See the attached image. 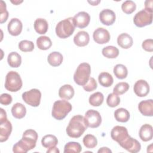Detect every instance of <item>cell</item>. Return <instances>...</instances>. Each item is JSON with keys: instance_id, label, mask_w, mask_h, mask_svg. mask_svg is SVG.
Masks as SVG:
<instances>
[{"instance_id": "cell-9", "label": "cell", "mask_w": 153, "mask_h": 153, "mask_svg": "<svg viewBox=\"0 0 153 153\" xmlns=\"http://www.w3.org/2000/svg\"><path fill=\"white\" fill-rule=\"evenodd\" d=\"M84 117L87 127L97 128L102 123L101 115L100 113L96 110H88L85 112Z\"/></svg>"}, {"instance_id": "cell-48", "label": "cell", "mask_w": 153, "mask_h": 153, "mask_svg": "<svg viewBox=\"0 0 153 153\" xmlns=\"http://www.w3.org/2000/svg\"><path fill=\"white\" fill-rule=\"evenodd\" d=\"M12 3H13V4H14L15 5H19L20 3H22L23 1H11Z\"/></svg>"}, {"instance_id": "cell-1", "label": "cell", "mask_w": 153, "mask_h": 153, "mask_svg": "<svg viewBox=\"0 0 153 153\" xmlns=\"http://www.w3.org/2000/svg\"><path fill=\"white\" fill-rule=\"evenodd\" d=\"M38 133L32 129H28L23 133L22 138L15 143L13 147V151L15 153H26L33 149L38 140Z\"/></svg>"}, {"instance_id": "cell-14", "label": "cell", "mask_w": 153, "mask_h": 153, "mask_svg": "<svg viewBox=\"0 0 153 153\" xmlns=\"http://www.w3.org/2000/svg\"><path fill=\"white\" fill-rule=\"evenodd\" d=\"M75 27L79 28H84L87 27L90 21V15L85 11H80L73 17Z\"/></svg>"}, {"instance_id": "cell-41", "label": "cell", "mask_w": 153, "mask_h": 153, "mask_svg": "<svg viewBox=\"0 0 153 153\" xmlns=\"http://www.w3.org/2000/svg\"><path fill=\"white\" fill-rule=\"evenodd\" d=\"M97 84L96 81L94 78L91 77L89 78L87 82L85 85H84L82 87L85 91L88 92H91L95 90L97 88Z\"/></svg>"}, {"instance_id": "cell-24", "label": "cell", "mask_w": 153, "mask_h": 153, "mask_svg": "<svg viewBox=\"0 0 153 153\" xmlns=\"http://www.w3.org/2000/svg\"><path fill=\"white\" fill-rule=\"evenodd\" d=\"M11 113L17 119L23 118L26 114V107L21 103H16L11 108Z\"/></svg>"}, {"instance_id": "cell-8", "label": "cell", "mask_w": 153, "mask_h": 153, "mask_svg": "<svg viewBox=\"0 0 153 153\" xmlns=\"http://www.w3.org/2000/svg\"><path fill=\"white\" fill-rule=\"evenodd\" d=\"M133 22L136 26L139 27L149 25L152 22V13L143 9L135 14Z\"/></svg>"}, {"instance_id": "cell-11", "label": "cell", "mask_w": 153, "mask_h": 153, "mask_svg": "<svg viewBox=\"0 0 153 153\" xmlns=\"http://www.w3.org/2000/svg\"><path fill=\"white\" fill-rule=\"evenodd\" d=\"M93 38L96 43L103 44L109 41L111 36L108 30L103 27H98L94 31Z\"/></svg>"}, {"instance_id": "cell-34", "label": "cell", "mask_w": 153, "mask_h": 153, "mask_svg": "<svg viewBox=\"0 0 153 153\" xmlns=\"http://www.w3.org/2000/svg\"><path fill=\"white\" fill-rule=\"evenodd\" d=\"M103 99V94L101 92L98 91L90 95L88 102L89 103L93 106H99L102 104Z\"/></svg>"}, {"instance_id": "cell-16", "label": "cell", "mask_w": 153, "mask_h": 153, "mask_svg": "<svg viewBox=\"0 0 153 153\" xmlns=\"http://www.w3.org/2000/svg\"><path fill=\"white\" fill-rule=\"evenodd\" d=\"M99 19L100 22L106 26H110L114 24L116 19L115 13L110 9H104L99 14Z\"/></svg>"}, {"instance_id": "cell-30", "label": "cell", "mask_w": 153, "mask_h": 153, "mask_svg": "<svg viewBox=\"0 0 153 153\" xmlns=\"http://www.w3.org/2000/svg\"><path fill=\"white\" fill-rule=\"evenodd\" d=\"M36 45L39 49L46 50L51 47L52 42L49 37L47 36H41L36 39Z\"/></svg>"}, {"instance_id": "cell-35", "label": "cell", "mask_w": 153, "mask_h": 153, "mask_svg": "<svg viewBox=\"0 0 153 153\" xmlns=\"http://www.w3.org/2000/svg\"><path fill=\"white\" fill-rule=\"evenodd\" d=\"M84 146L88 149H93L97 145V140L96 137L91 134H86L82 140Z\"/></svg>"}, {"instance_id": "cell-12", "label": "cell", "mask_w": 153, "mask_h": 153, "mask_svg": "<svg viewBox=\"0 0 153 153\" xmlns=\"http://www.w3.org/2000/svg\"><path fill=\"white\" fill-rule=\"evenodd\" d=\"M123 148L131 153H136L140 150V143L136 139L128 136L120 145Z\"/></svg>"}, {"instance_id": "cell-44", "label": "cell", "mask_w": 153, "mask_h": 153, "mask_svg": "<svg viewBox=\"0 0 153 153\" xmlns=\"http://www.w3.org/2000/svg\"><path fill=\"white\" fill-rule=\"evenodd\" d=\"M152 0H146L145 2V9L148 11L152 13Z\"/></svg>"}, {"instance_id": "cell-45", "label": "cell", "mask_w": 153, "mask_h": 153, "mask_svg": "<svg viewBox=\"0 0 153 153\" xmlns=\"http://www.w3.org/2000/svg\"><path fill=\"white\" fill-rule=\"evenodd\" d=\"M60 151L58 149V148L56 147V146H54L53 148H48V150L47 151V153H59Z\"/></svg>"}, {"instance_id": "cell-43", "label": "cell", "mask_w": 153, "mask_h": 153, "mask_svg": "<svg viewBox=\"0 0 153 153\" xmlns=\"http://www.w3.org/2000/svg\"><path fill=\"white\" fill-rule=\"evenodd\" d=\"M13 99L10 94L7 93H3L0 97V103L4 105H8L12 102Z\"/></svg>"}, {"instance_id": "cell-28", "label": "cell", "mask_w": 153, "mask_h": 153, "mask_svg": "<svg viewBox=\"0 0 153 153\" xmlns=\"http://www.w3.org/2000/svg\"><path fill=\"white\" fill-rule=\"evenodd\" d=\"M114 117L117 121L126 123L127 122L130 118V113L126 109L120 108L115 110Z\"/></svg>"}, {"instance_id": "cell-32", "label": "cell", "mask_w": 153, "mask_h": 153, "mask_svg": "<svg viewBox=\"0 0 153 153\" xmlns=\"http://www.w3.org/2000/svg\"><path fill=\"white\" fill-rule=\"evenodd\" d=\"M113 72L115 76L120 79L126 78L128 74V71L126 66L122 64L116 65L114 68Z\"/></svg>"}, {"instance_id": "cell-3", "label": "cell", "mask_w": 153, "mask_h": 153, "mask_svg": "<svg viewBox=\"0 0 153 153\" xmlns=\"http://www.w3.org/2000/svg\"><path fill=\"white\" fill-rule=\"evenodd\" d=\"M75 25L73 17H68L59 22L56 26V33L58 37L65 39L72 35Z\"/></svg>"}, {"instance_id": "cell-2", "label": "cell", "mask_w": 153, "mask_h": 153, "mask_svg": "<svg viewBox=\"0 0 153 153\" xmlns=\"http://www.w3.org/2000/svg\"><path fill=\"white\" fill-rule=\"evenodd\" d=\"M87 128L84 117L81 115H76L71 119L66 131L69 137L78 138L82 135Z\"/></svg>"}, {"instance_id": "cell-20", "label": "cell", "mask_w": 153, "mask_h": 153, "mask_svg": "<svg viewBox=\"0 0 153 153\" xmlns=\"http://www.w3.org/2000/svg\"><path fill=\"white\" fill-rule=\"evenodd\" d=\"M90 41L88 33L84 30L78 32L74 38V42L78 47L86 46Z\"/></svg>"}, {"instance_id": "cell-7", "label": "cell", "mask_w": 153, "mask_h": 153, "mask_svg": "<svg viewBox=\"0 0 153 153\" xmlns=\"http://www.w3.org/2000/svg\"><path fill=\"white\" fill-rule=\"evenodd\" d=\"M41 98V93L36 88L31 89L22 94V99L24 102L33 107H37L39 105Z\"/></svg>"}, {"instance_id": "cell-21", "label": "cell", "mask_w": 153, "mask_h": 153, "mask_svg": "<svg viewBox=\"0 0 153 153\" xmlns=\"http://www.w3.org/2000/svg\"><path fill=\"white\" fill-rule=\"evenodd\" d=\"M117 44L120 47L128 49L133 45V38L128 33H123L118 36Z\"/></svg>"}, {"instance_id": "cell-6", "label": "cell", "mask_w": 153, "mask_h": 153, "mask_svg": "<svg viewBox=\"0 0 153 153\" xmlns=\"http://www.w3.org/2000/svg\"><path fill=\"white\" fill-rule=\"evenodd\" d=\"M23 85L22 80L20 75L16 71H10L5 76V88L6 90L16 92L21 89Z\"/></svg>"}, {"instance_id": "cell-39", "label": "cell", "mask_w": 153, "mask_h": 153, "mask_svg": "<svg viewBox=\"0 0 153 153\" xmlns=\"http://www.w3.org/2000/svg\"><path fill=\"white\" fill-rule=\"evenodd\" d=\"M120 103V97L115 93H110L108 94L106 99L107 105L111 108H114L117 106Z\"/></svg>"}, {"instance_id": "cell-42", "label": "cell", "mask_w": 153, "mask_h": 153, "mask_svg": "<svg viewBox=\"0 0 153 153\" xmlns=\"http://www.w3.org/2000/svg\"><path fill=\"white\" fill-rule=\"evenodd\" d=\"M142 47L143 50L148 52L153 51V40L152 39H147L143 41Z\"/></svg>"}, {"instance_id": "cell-19", "label": "cell", "mask_w": 153, "mask_h": 153, "mask_svg": "<svg viewBox=\"0 0 153 153\" xmlns=\"http://www.w3.org/2000/svg\"><path fill=\"white\" fill-rule=\"evenodd\" d=\"M139 135L140 139L143 142H148L152 140L153 137L152 127L150 124H145L141 126Z\"/></svg>"}, {"instance_id": "cell-36", "label": "cell", "mask_w": 153, "mask_h": 153, "mask_svg": "<svg viewBox=\"0 0 153 153\" xmlns=\"http://www.w3.org/2000/svg\"><path fill=\"white\" fill-rule=\"evenodd\" d=\"M136 8V5L133 1H126L121 5V9L123 11L127 14H130L133 13Z\"/></svg>"}, {"instance_id": "cell-17", "label": "cell", "mask_w": 153, "mask_h": 153, "mask_svg": "<svg viewBox=\"0 0 153 153\" xmlns=\"http://www.w3.org/2000/svg\"><path fill=\"white\" fill-rule=\"evenodd\" d=\"M23 25L22 22L17 18H13L8 24V31L13 36H17L22 32Z\"/></svg>"}, {"instance_id": "cell-5", "label": "cell", "mask_w": 153, "mask_h": 153, "mask_svg": "<svg viewBox=\"0 0 153 153\" xmlns=\"http://www.w3.org/2000/svg\"><path fill=\"white\" fill-rule=\"evenodd\" d=\"M90 74V65L87 63H81L79 65L74 73V80L76 84L83 86L89 79Z\"/></svg>"}, {"instance_id": "cell-10", "label": "cell", "mask_w": 153, "mask_h": 153, "mask_svg": "<svg viewBox=\"0 0 153 153\" xmlns=\"http://www.w3.org/2000/svg\"><path fill=\"white\" fill-rule=\"evenodd\" d=\"M111 136L114 140L116 141L119 145H120L129 136V135L126 127L117 126L114 127L112 129L111 131Z\"/></svg>"}, {"instance_id": "cell-38", "label": "cell", "mask_w": 153, "mask_h": 153, "mask_svg": "<svg viewBox=\"0 0 153 153\" xmlns=\"http://www.w3.org/2000/svg\"><path fill=\"white\" fill-rule=\"evenodd\" d=\"M19 49L23 52H30L34 49V44L32 41L22 40L19 43Z\"/></svg>"}, {"instance_id": "cell-37", "label": "cell", "mask_w": 153, "mask_h": 153, "mask_svg": "<svg viewBox=\"0 0 153 153\" xmlns=\"http://www.w3.org/2000/svg\"><path fill=\"white\" fill-rule=\"evenodd\" d=\"M129 89V84L127 82H120L115 85L113 89V93L117 95H121L125 93Z\"/></svg>"}, {"instance_id": "cell-15", "label": "cell", "mask_w": 153, "mask_h": 153, "mask_svg": "<svg viewBox=\"0 0 153 153\" xmlns=\"http://www.w3.org/2000/svg\"><path fill=\"white\" fill-rule=\"evenodd\" d=\"M133 90L137 96L145 97L149 92V85L145 80L139 79L135 82Z\"/></svg>"}, {"instance_id": "cell-33", "label": "cell", "mask_w": 153, "mask_h": 153, "mask_svg": "<svg viewBox=\"0 0 153 153\" xmlns=\"http://www.w3.org/2000/svg\"><path fill=\"white\" fill-rule=\"evenodd\" d=\"M82 150L80 143L76 142H69L64 147L65 153H79Z\"/></svg>"}, {"instance_id": "cell-23", "label": "cell", "mask_w": 153, "mask_h": 153, "mask_svg": "<svg viewBox=\"0 0 153 153\" xmlns=\"http://www.w3.org/2000/svg\"><path fill=\"white\" fill-rule=\"evenodd\" d=\"M33 26L35 31L39 34H45L48 28L47 21L42 18L36 19L34 22Z\"/></svg>"}, {"instance_id": "cell-29", "label": "cell", "mask_w": 153, "mask_h": 153, "mask_svg": "<svg viewBox=\"0 0 153 153\" xmlns=\"http://www.w3.org/2000/svg\"><path fill=\"white\" fill-rule=\"evenodd\" d=\"M41 143L44 148L48 149L56 146L58 143V140L55 136L52 134H47L42 138Z\"/></svg>"}, {"instance_id": "cell-18", "label": "cell", "mask_w": 153, "mask_h": 153, "mask_svg": "<svg viewBox=\"0 0 153 153\" xmlns=\"http://www.w3.org/2000/svg\"><path fill=\"white\" fill-rule=\"evenodd\" d=\"M140 112L144 116L152 117L153 115V100L148 99L141 101L138 105Z\"/></svg>"}, {"instance_id": "cell-13", "label": "cell", "mask_w": 153, "mask_h": 153, "mask_svg": "<svg viewBox=\"0 0 153 153\" xmlns=\"http://www.w3.org/2000/svg\"><path fill=\"white\" fill-rule=\"evenodd\" d=\"M12 131V125L8 119L0 120V142L8 140Z\"/></svg>"}, {"instance_id": "cell-46", "label": "cell", "mask_w": 153, "mask_h": 153, "mask_svg": "<svg viewBox=\"0 0 153 153\" xmlns=\"http://www.w3.org/2000/svg\"><path fill=\"white\" fill-rule=\"evenodd\" d=\"M97 152L99 153H101V152H103V153H108V152H112L111 150L109 149L107 147H102L100 149H99L97 151Z\"/></svg>"}, {"instance_id": "cell-26", "label": "cell", "mask_w": 153, "mask_h": 153, "mask_svg": "<svg viewBox=\"0 0 153 153\" xmlns=\"http://www.w3.org/2000/svg\"><path fill=\"white\" fill-rule=\"evenodd\" d=\"M98 80L100 84L105 87H109L111 86L114 82L112 76L106 72H101L99 75Z\"/></svg>"}, {"instance_id": "cell-25", "label": "cell", "mask_w": 153, "mask_h": 153, "mask_svg": "<svg viewBox=\"0 0 153 153\" xmlns=\"http://www.w3.org/2000/svg\"><path fill=\"white\" fill-rule=\"evenodd\" d=\"M63 59V56L60 53L57 51H53L48 54L47 60L51 66L56 67L62 64Z\"/></svg>"}, {"instance_id": "cell-22", "label": "cell", "mask_w": 153, "mask_h": 153, "mask_svg": "<svg viewBox=\"0 0 153 153\" xmlns=\"http://www.w3.org/2000/svg\"><path fill=\"white\" fill-rule=\"evenodd\" d=\"M74 89L69 84H65L62 86L59 90V96L61 99L70 100L74 96Z\"/></svg>"}, {"instance_id": "cell-31", "label": "cell", "mask_w": 153, "mask_h": 153, "mask_svg": "<svg viewBox=\"0 0 153 153\" xmlns=\"http://www.w3.org/2000/svg\"><path fill=\"white\" fill-rule=\"evenodd\" d=\"M102 54L108 59H115L119 55L118 49L114 46L109 45L104 47L102 51Z\"/></svg>"}, {"instance_id": "cell-4", "label": "cell", "mask_w": 153, "mask_h": 153, "mask_svg": "<svg viewBox=\"0 0 153 153\" xmlns=\"http://www.w3.org/2000/svg\"><path fill=\"white\" fill-rule=\"evenodd\" d=\"M72 106L71 104L67 100H57L53 104L51 111L52 117L56 120H62L72 111Z\"/></svg>"}, {"instance_id": "cell-27", "label": "cell", "mask_w": 153, "mask_h": 153, "mask_svg": "<svg viewBox=\"0 0 153 153\" xmlns=\"http://www.w3.org/2000/svg\"><path fill=\"white\" fill-rule=\"evenodd\" d=\"M7 62L11 68H18L22 63V58L20 55L17 52H11L8 55Z\"/></svg>"}, {"instance_id": "cell-47", "label": "cell", "mask_w": 153, "mask_h": 153, "mask_svg": "<svg viewBox=\"0 0 153 153\" xmlns=\"http://www.w3.org/2000/svg\"><path fill=\"white\" fill-rule=\"evenodd\" d=\"M88 3L91 4V5H97L99 2H100V1H88Z\"/></svg>"}, {"instance_id": "cell-40", "label": "cell", "mask_w": 153, "mask_h": 153, "mask_svg": "<svg viewBox=\"0 0 153 153\" xmlns=\"http://www.w3.org/2000/svg\"><path fill=\"white\" fill-rule=\"evenodd\" d=\"M0 9V23L2 24L7 20L8 17V12L6 8V4L3 1H1Z\"/></svg>"}]
</instances>
